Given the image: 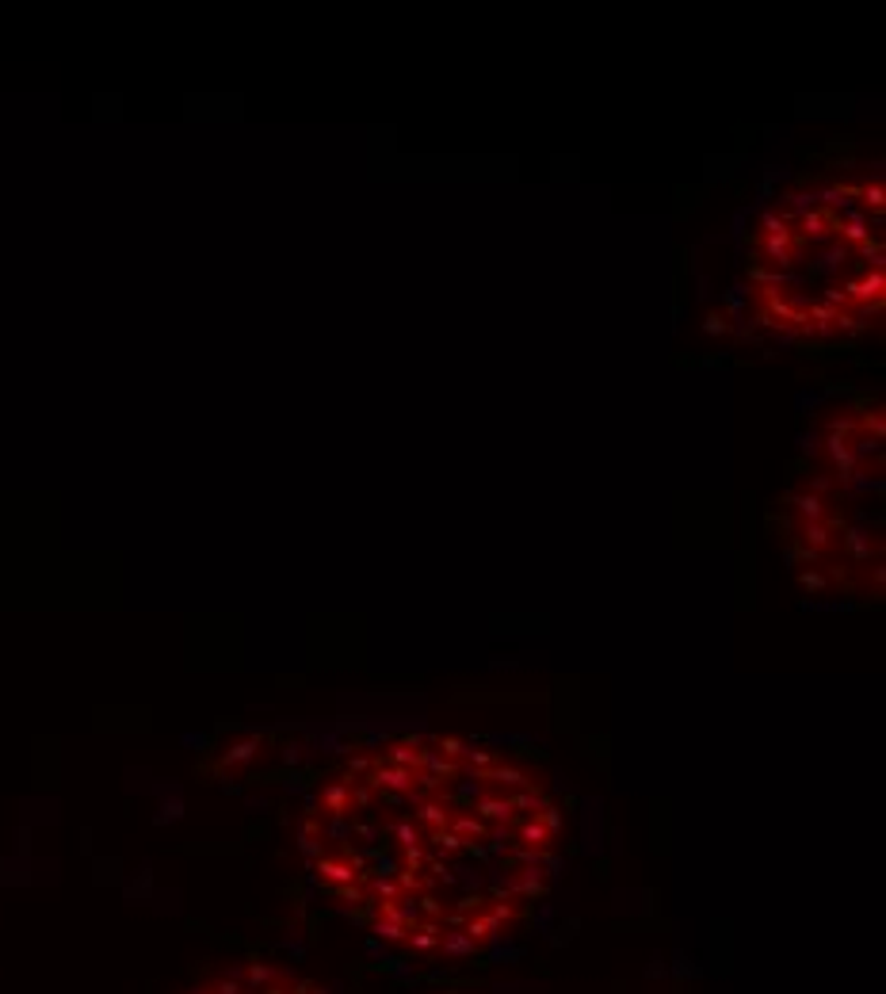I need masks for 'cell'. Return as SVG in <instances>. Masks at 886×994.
<instances>
[{
  "label": "cell",
  "mask_w": 886,
  "mask_h": 994,
  "mask_svg": "<svg viewBox=\"0 0 886 994\" xmlns=\"http://www.w3.org/2000/svg\"><path fill=\"white\" fill-rule=\"evenodd\" d=\"M375 788H390V792H406L413 788V769H401V765H379L375 777H370Z\"/></svg>",
  "instance_id": "6da1fadb"
},
{
  "label": "cell",
  "mask_w": 886,
  "mask_h": 994,
  "mask_svg": "<svg viewBox=\"0 0 886 994\" xmlns=\"http://www.w3.org/2000/svg\"><path fill=\"white\" fill-rule=\"evenodd\" d=\"M317 869H321V876L336 879V884H348V879L356 876V872H352V861H348V857H321Z\"/></svg>",
  "instance_id": "7a4b0ae2"
},
{
  "label": "cell",
  "mask_w": 886,
  "mask_h": 994,
  "mask_svg": "<svg viewBox=\"0 0 886 994\" xmlns=\"http://www.w3.org/2000/svg\"><path fill=\"white\" fill-rule=\"evenodd\" d=\"M795 509L802 512V517H807V524H817L821 517H826V502H821L817 493H802V497H795Z\"/></svg>",
  "instance_id": "3957f363"
},
{
  "label": "cell",
  "mask_w": 886,
  "mask_h": 994,
  "mask_svg": "<svg viewBox=\"0 0 886 994\" xmlns=\"http://www.w3.org/2000/svg\"><path fill=\"white\" fill-rule=\"evenodd\" d=\"M497 929H501V925H497V922L489 918V914H481V918H470V922H466V929H462V934H466V937H470V941L478 944V941H489V937L497 934Z\"/></svg>",
  "instance_id": "277c9868"
},
{
  "label": "cell",
  "mask_w": 886,
  "mask_h": 994,
  "mask_svg": "<svg viewBox=\"0 0 886 994\" xmlns=\"http://www.w3.org/2000/svg\"><path fill=\"white\" fill-rule=\"evenodd\" d=\"M478 815H481V819H508V815H512V804H508V799H481V804H478Z\"/></svg>",
  "instance_id": "5b68a950"
},
{
  "label": "cell",
  "mask_w": 886,
  "mask_h": 994,
  "mask_svg": "<svg viewBox=\"0 0 886 994\" xmlns=\"http://www.w3.org/2000/svg\"><path fill=\"white\" fill-rule=\"evenodd\" d=\"M375 934H379L382 941H406L409 929L401 925V922H394V918H379V922H375Z\"/></svg>",
  "instance_id": "8992f818"
},
{
  "label": "cell",
  "mask_w": 886,
  "mask_h": 994,
  "mask_svg": "<svg viewBox=\"0 0 886 994\" xmlns=\"http://www.w3.org/2000/svg\"><path fill=\"white\" fill-rule=\"evenodd\" d=\"M440 944H443V953H451V956H466V953H474V941L466 937V934H447V937H440Z\"/></svg>",
  "instance_id": "52a82bcc"
},
{
  "label": "cell",
  "mask_w": 886,
  "mask_h": 994,
  "mask_svg": "<svg viewBox=\"0 0 886 994\" xmlns=\"http://www.w3.org/2000/svg\"><path fill=\"white\" fill-rule=\"evenodd\" d=\"M409 941H413V949H432L440 937H436V925H416L409 929Z\"/></svg>",
  "instance_id": "ba28073f"
},
{
  "label": "cell",
  "mask_w": 886,
  "mask_h": 994,
  "mask_svg": "<svg viewBox=\"0 0 886 994\" xmlns=\"http://www.w3.org/2000/svg\"><path fill=\"white\" fill-rule=\"evenodd\" d=\"M520 838H524V845H546V842H551V830H546L543 823H527L520 830Z\"/></svg>",
  "instance_id": "9c48e42d"
},
{
  "label": "cell",
  "mask_w": 886,
  "mask_h": 994,
  "mask_svg": "<svg viewBox=\"0 0 886 994\" xmlns=\"http://www.w3.org/2000/svg\"><path fill=\"white\" fill-rule=\"evenodd\" d=\"M493 780H501V784H512V788H527V777L520 773V769H497V773H489Z\"/></svg>",
  "instance_id": "30bf717a"
},
{
  "label": "cell",
  "mask_w": 886,
  "mask_h": 994,
  "mask_svg": "<svg viewBox=\"0 0 886 994\" xmlns=\"http://www.w3.org/2000/svg\"><path fill=\"white\" fill-rule=\"evenodd\" d=\"M451 826L459 830V838H462V842L470 838V833H474V838L481 833V823H478V819H466V815H455V819H451Z\"/></svg>",
  "instance_id": "8fae6325"
},
{
  "label": "cell",
  "mask_w": 886,
  "mask_h": 994,
  "mask_svg": "<svg viewBox=\"0 0 886 994\" xmlns=\"http://www.w3.org/2000/svg\"><path fill=\"white\" fill-rule=\"evenodd\" d=\"M421 823H432L436 830H443V826H447V815L440 811V804H425V807H421Z\"/></svg>",
  "instance_id": "7c38bea8"
},
{
  "label": "cell",
  "mask_w": 886,
  "mask_h": 994,
  "mask_svg": "<svg viewBox=\"0 0 886 994\" xmlns=\"http://www.w3.org/2000/svg\"><path fill=\"white\" fill-rule=\"evenodd\" d=\"M325 804H329V811H336V815L348 811V792H344V788H329V792H325Z\"/></svg>",
  "instance_id": "4fadbf2b"
},
{
  "label": "cell",
  "mask_w": 886,
  "mask_h": 994,
  "mask_svg": "<svg viewBox=\"0 0 886 994\" xmlns=\"http://www.w3.org/2000/svg\"><path fill=\"white\" fill-rule=\"evenodd\" d=\"M268 983H276V968L252 964V987H268Z\"/></svg>",
  "instance_id": "5bb4252c"
},
{
  "label": "cell",
  "mask_w": 886,
  "mask_h": 994,
  "mask_svg": "<svg viewBox=\"0 0 886 994\" xmlns=\"http://www.w3.org/2000/svg\"><path fill=\"white\" fill-rule=\"evenodd\" d=\"M860 196H863V203H867V207H875V211L882 207V188H879V184H867V188H860Z\"/></svg>",
  "instance_id": "9a60e30c"
},
{
  "label": "cell",
  "mask_w": 886,
  "mask_h": 994,
  "mask_svg": "<svg viewBox=\"0 0 886 994\" xmlns=\"http://www.w3.org/2000/svg\"><path fill=\"white\" fill-rule=\"evenodd\" d=\"M370 891H375V895H386V903H397V895H401L397 884H382V879H375V884H370Z\"/></svg>",
  "instance_id": "2e32d148"
},
{
  "label": "cell",
  "mask_w": 886,
  "mask_h": 994,
  "mask_svg": "<svg viewBox=\"0 0 886 994\" xmlns=\"http://www.w3.org/2000/svg\"><path fill=\"white\" fill-rule=\"evenodd\" d=\"M440 750L447 753V758H459V753H462V742H459V739H443Z\"/></svg>",
  "instance_id": "e0dca14e"
}]
</instances>
